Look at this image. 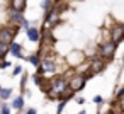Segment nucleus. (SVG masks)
I'll return each mask as SVG.
<instances>
[{
    "mask_svg": "<svg viewBox=\"0 0 124 114\" xmlns=\"http://www.w3.org/2000/svg\"><path fill=\"white\" fill-rule=\"evenodd\" d=\"M88 78H92V75L90 73H78V75H73L70 80H68V89H71L70 92H73V94H77V92H80L83 87H85V83H87V80Z\"/></svg>",
    "mask_w": 124,
    "mask_h": 114,
    "instance_id": "f257e3e1",
    "label": "nucleus"
},
{
    "mask_svg": "<svg viewBox=\"0 0 124 114\" xmlns=\"http://www.w3.org/2000/svg\"><path fill=\"white\" fill-rule=\"evenodd\" d=\"M16 33H19V27H7V26L0 27V43L5 44V46L12 44Z\"/></svg>",
    "mask_w": 124,
    "mask_h": 114,
    "instance_id": "f03ea898",
    "label": "nucleus"
},
{
    "mask_svg": "<svg viewBox=\"0 0 124 114\" xmlns=\"http://www.w3.org/2000/svg\"><path fill=\"white\" fill-rule=\"evenodd\" d=\"M116 48H117V46H116L112 41H107V43L100 44V48H99V56H100V60H102V61H107V60L114 58Z\"/></svg>",
    "mask_w": 124,
    "mask_h": 114,
    "instance_id": "7ed1b4c3",
    "label": "nucleus"
},
{
    "mask_svg": "<svg viewBox=\"0 0 124 114\" xmlns=\"http://www.w3.org/2000/svg\"><path fill=\"white\" fill-rule=\"evenodd\" d=\"M54 72H56V63H54V60H51V58L41 60V63H39V66H38V75H41V73H54Z\"/></svg>",
    "mask_w": 124,
    "mask_h": 114,
    "instance_id": "20e7f679",
    "label": "nucleus"
},
{
    "mask_svg": "<svg viewBox=\"0 0 124 114\" xmlns=\"http://www.w3.org/2000/svg\"><path fill=\"white\" fill-rule=\"evenodd\" d=\"M122 39H124V31H122L121 24H116V26L112 27V31H110V41L117 46Z\"/></svg>",
    "mask_w": 124,
    "mask_h": 114,
    "instance_id": "39448f33",
    "label": "nucleus"
},
{
    "mask_svg": "<svg viewBox=\"0 0 124 114\" xmlns=\"http://www.w3.org/2000/svg\"><path fill=\"white\" fill-rule=\"evenodd\" d=\"M9 21L14 24V27H19V26H22L24 22H26V19H24V14H21V12H16V10H9Z\"/></svg>",
    "mask_w": 124,
    "mask_h": 114,
    "instance_id": "423d86ee",
    "label": "nucleus"
},
{
    "mask_svg": "<svg viewBox=\"0 0 124 114\" xmlns=\"http://www.w3.org/2000/svg\"><path fill=\"white\" fill-rule=\"evenodd\" d=\"M58 17H60V10H58V7H56V4H54V7H53V10L49 12V14H46V26H49V27H53L56 22H58Z\"/></svg>",
    "mask_w": 124,
    "mask_h": 114,
    "instance_id": "0eeeda50",
    "label": "nucleus"
},
{
    "mask_svg": "<svg viewBox=\"0 0 124 114\" xmlns=\"http://www.w3.org/2000/svg\"><path fill=\"white\" fill-rule=\"evenodd\" d=\"M10 7H12V10L24 14L26 7H27V2H26V0H14V2H10Z\"/></svg>",
    "mask_w": 124,
    "mask_h": 114,
    "instance_id": "6e6552de",
    "label": "nucleus"
},
{
    "mask_svg": "<svg viewBox=\"0 0 124 114\" xmlns=\"http://www.w3.org/2000/svg\"><path fill=\"white\" fill-rule=\"evenodd\" d=\"M26 33H27V39H29L31 43H39V39H41L39 29H36V27H29Z\"/></svg>",
    "mask_w": 124,
    "mask_h": 114,
    "instance_id": "1a4fd4ad",
    "label": "nucleus"
},
{
    "mask_svg": "<svg viewBox=\"0 0 124 114\" xmlns=\"http://www.w3.org/2000/svg\"><path fill=\"white\" fill-rule=\"evenodd\" d=\"M9 53L14 55L16 58H24V55H22V46H21L19 43H12V44H9Z\"/></svg>",
    "mask_w": 124,
    "mask_h": 114,
    "instance_id": "9d476101",
    "label": "nucleus"
},
{
    "mask_svg": "<svg viewBox=\"0 0 124 114\" xmlns=\"http://www.w3.org/2000/svg\"><path fill=\"white\" fill-rule=\"evenodd\" d=\"M104 66H105V61H102L100 58L99 60H93L92 61V65H90V75H93V73H97V72H102L104 70Z\"/></svg>",
    "mask_w": 124,
    "mask_h": 114,
    "instance_id": "9b49d317",
    "label": "nucleus"
},
{
    "mask_svg": "<svg viewBox=\"0 0 124 114\" xmlns=\"http://www.w3.org/2000/svg\"><path fill=\"white\" fill-rule=\"evenodd\" d=\"M12 109H16V111H21L22 107H24V97L22 95H19V97H16L14 100H12Z\"/></svg>",
    "mask_w": 124,
    "mask_h": 114,
    "instance_id": "f8f14e48",
    "label": "nucleus"
},
{
    "mask_svg": "<svg viewBox=\"0 0 124 114\" xmlns=\"http://www.w3.org/2000/svg\"><path fill=\"white\" fill-rule=\"evenodd\" d=\"M12 92H14V89H2V92H0V100L5 102L7 99H10L12 97Z\"/></svg>",
    "mask_w": 124,
    "mask_h": 114,
    "instance_id": "ddd939ff",
    "label": "nucleus"
},
{
    "mask_svg": "<svg viewBox=\"0 0 124 114\" xmlns=\"http://www.w3.org/2000/svg\"><path fill=\"white\" fill-rule=\"evenodd\" d=\"M41 7H43V10H44L46 14H49V12L53 10V7H54V2H49V0H46V2H41Z\"/></svg>",
    "mask_w": 124,
    "mask_h": 114,
    "instance_id": "4468645a",
    "label": "nucleus"
},
{
    "mask_svg": "<svg viewBox=\"0 0 124 114\" xmlns=\"http://www.w3.org/2000/svg\"><path fill=\"white\" fill-rule=\"evenodd\" d=\"M27 61H29L31 65H34V66H39V63H41V58H39V55L36 53V55H31V56L27 58Z\"/></svg>",
    "mask_w": 124,
    "mask_h": 114,
    "instance_id": "2eb2a0df",
    "label": "nucleus"
},
{
    "mask_svg": "<svg viewBox=\"0 0 124 114\" xmlns=\"http://www.w3.org/2000/svg\"><path fill=\"white\" fill-rule=\"evenodd\" d=\"M7 53H9V46H5V44L0 43V61L5 58V55H7Z\"/></svg>",
    "mask_w": 124,
    "mask_h": 114,
    "instance_id": "dca6fc26",
    "label": "nucleus"
},
{
    "mask_svg": "<svg viewBox=\"0 0 124 114\" xmlns=\"http://www.w3.org/2000/svg\"><path fill=\"white\" fill-rule=\"evenodd\" d=\"M0 114H10V106L2 102V104H0Z\"/></svg>",
    "mask_w": 124,
    "mask_h": 114,
    "instance_id": "f3484780",
    "label": "nucleus"
},
{
    "mask_svg": "<svg viewBox=\"0 0 124 114\" xmlns=\"http://www.w3.org/2000/svg\"><path fill=\"white\" fill-rule=\"evenodd\" d=\"M65 106H66V102H65V100H60V102H58V107H56V114H61L63 109H65Z\"/></svg>",
    "mask_w": 124,
    "mask_h": 114,
    "instance_id": "a211bd4d",
    "label": "nucleus"
},
{
    "mask_svg": "<svg viewBox=\"0 0 124 114\" xmlns=\"http://www.w3.org/2000/svg\"><path fill=\"white\" fill-rule=\"evenodd\" d=\"M9 66H12V63L9 60H2V61H0V68H9Z\"/></svg>",
    "mask_w": 124,
    "mask_h": 114,
    "instance_id": "6ab92c4d",
    "label": "nucleus"
},
{
    "mask_svg": "<svg viewBox=\"0 0 124 114\" xmlns=\"http://www.w3.org/2000/svg\"><path fill=\"white\" fill-rule=\"evenodd\" d=\"M19 73H22V66H21V65H17V66H14V77H17Z\"/></svg>",
    "mask_w": 124,
    "mask_h": 114,
    "instance_id": "aec40b11",
    "label": "nucleus"
},
{
    "mask_svg": "<svg viewBox=\"0 0 124 114\" xmlns=\"http://www.w3.org/2000/svg\"><path fill=\"white\" fill-rule=\"evenodd\" d=\"M32 78H34V82H36L38 85H43V80H41V77H39L38 73H34V75H32Z\"/></svg>",
    "mask_w": 124,
    "mask_h": 114,
    "instance_id": "412c9836",
    "label": "nucleus"
},
{
    "mask_svg": "<svg viewBox=\"0 0 124 114\" xmlns=\"http://www.w3.org/2000/svg\"><path fill=\"white\" fill-rule=\"evenodd\" d=\"M93 102H95V104H97V106H100V104H102V102H104V99H102V97H100V95H95V97H93Z\"/></svg>",
    "mask_w": 124,
    "mask_h": 114,
    "instance_id": "4be33fe9",
    "label": "nucleus"
},
{
    "mask_svg": "<svg viewBox=\"0 0 124 114\" xmlns=\"http://www.w3.org/2000/svg\"><path fill=\"white\" fill-rule=\"evenodd\" d=\"M26 82H27V77H22V82H21V89L26 90Z\"/></svg>",
    "mask_w": 124,
    "mask_h": 114,
    "instance_id": "5701e85b",
    "label": "nucleus"
},
{
    "mask_svg": "<svg viewBox=\"0 0 124 114\" xmlns=\"http://www.w3.org/2000/svg\"><path fill=\"white\" fill-rule=\"evenodd\" d=\"M122 97H124V87H122V89L117 92V99H122Z\"/></svg>",
    "mask_w": 124,
    "mask_h": 114,
    "instance_id": "b1692460",
    "label": "nucleus"
},
{
    "mask_svg": "<svg viewBox=\"0 0 124 114\" xmlns=\"http://www.w3.org/2000/svg\"><path fill=\"white\" fill-rule=\"evenodd\" d=\"M77 102H78V104H80V106H82V104H85V100H83V99H82V97H77Z\"/></svg>",
    "mask_w": 124,
    "mask_h": 114,
    "instance_id": "393cba45",
    "label": "nucleus"
},
{
    "mask_svg": "<svg viewBox=\"0 0 124 114\" xmlns=\"http://www.w3.org/2000/svg\"><path fill=\"white\" fill-rule=\"evenodd\" d=\"M26 114H36V109H29V111H27Z\"/></svg>",
    "mask_w": 124,
    "mask_h": 114,
    "instance_id": "a878e982",
    "label": "nucleus"
},
{
    "mask_svg": "<svg viewBox=\"0 0 124 114\" xmlns=\"http://www.w3.org/2000/svg\"><path fill=\"white\" fill-rule=\"evenodd\" d=\"M78 114H87V111H80V112H78Z\"/></svg>",
    "mask_w": 124,
    "mask_h": 114,
    "instance_id": "bb28decb",
    "label": "nucleus"
},
{
    "mask_svg": "<svg viewBox=\"0 0 124 114\" xmlns=\"http://www.w3.org/2000/svg\"><path fill=\"white\" fill-rule=\"evenodd\" d=\"M0 92H2V87H0Z\"/></svg>",
    "mask_w": 124,
    "mask_h": 114,
    "instance_id": "cd10ccee",
    "label": "nucleus"
},
{
    "mask_svg": "<svg viewBox=\"0 0 124 114\" xmlns=\"http://www.w3.org/2000/svg\"><path fill=\"white\" fill-rule=\"evenodd\" d=\"M97 114H100V112H99V111H97Z\"/></svg>",
    "mask_w": 124,
    "mask_h": 114,
    "instance_id": "c85d7f7f",
    "label": "nucleus"
},
{
    "mask_svg": "<svg viewBox=\"0 0 124 114\" xmlns=\"http://www.w3.org/2000/svg\"><path fill=\"white\" fill-rule=\"evenodd\" d=\"M122 61H124V56H122Z\"/></svg>",
    "mask_w": 124,
    "mask_h": 114,
    "instance_id": "c756f323",
    "label": "nucleus"
}]
</instances>
